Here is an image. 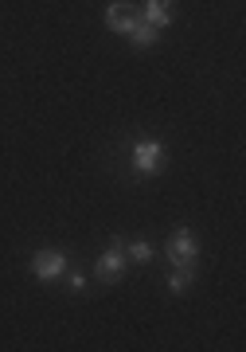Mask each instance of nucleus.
I'll return each mask as SVG.
<instances>
[{"label":"nucleus","instance_id":"obj_9","mask_svg":"<svg viewBox=\"0 0 246 352\" xmlns=\"http://www.w3.org/2000/svg\"><path fill=\"white\" fill-rule=\"evenodd\" d=\"M153 254H157V247H153L148 239H133L129 247H125V258H133V263H148Z\"/></svg>","mask_w":246,"mask_h":352},{"label":"nucleus","instance_id":"obj_1","mask_svg":"<svg viewBox=\"0 0 246 352\" xmlns=\"http://www.w3.org/2000/svg\"><path fill=\"white\" fill-rule=\"evenodd\" d=\"M164 161H168V153H164V145L160 141H137L133 149H129V164H133L141 176H153L164 168Z\"/></svg>","mask_w":246,"mask_h":352},{"label":"nucleus","instance_id":"obj_2","mask_svg":"<svg viewBox=\"0 0 246 352\" xmlns=\"http://www.w3.org/2000/svg\"><path fill=\"white\" fill-rule=\"evenodd\" d=\"M164 254H168V263L172 266H196V254H199V239L192 235V231H176L172 239H168V247H164Z\"/></svg>","mask_w":246,"mask_h":352},{"label":"nucleus","instance_id":"obj_6","mask_svg":"<svg viewBox=\"0 0 246 352\" xmlns=\"http://www.w3.org/2000/svg\"><path fill=\"white\" fill-rule=\"evenodd\" d=\"M141 20H145V24H153L157 32H164V28L172 24V0H145Z\"/></svg>","mask_w":246,"mask_h":352},{"label":"nucleus","instance_id":"obj_3","mask_svg":"<svg viewBox=\"0 0 246 352\" xmlns=\"http://www.w3.org/2000/svg\"><path fill=\"white\" fill-rule=\"evenodd\" d=\"M32 274L39 278V282H55V278L67 274V254L63 251H39L36 258H32Z\"/></svg>","mask_w":246,"mask_h":352},{"label":"nucleus","instance_id":"obj_5","mask_svg":"<svg viewBox=\"0 0 246 352\" xmlns=\"http://www.w3.org/2000/svg\"><path fill=\"white\" fill-rule=\"evenodd\" d=\"M137 16H141V12H137L129 0H113L110 8H106V24H110L113 32H122V36H125V32H129V24H133Z\"/></svg>","mask_w":246,"mask_h":352},{"label":"nucleus","instance_id":"obj_8","mask_svg":"<svg viewBox=\"0 0 246 352\" xmlns=\"http://www.w3.org/2000/svg\"><path fill=\"white\" fill-rule=\"evenodd\" d=\"M192 282H196V266H172V274H168V289L172 294H184Z\"/></svg>","mask_w":246,"mask_h":352},{"label":"nucleus","instance_id":"obj_4","mask_svg":"<svg viewBox=\"0 0 246 352\" xmlns=\"http://www.w3.org/2000/svg\"><path fill=\"white\" fill-rule=\"evenodd\" d=\"M125 270V243L122 239H113L110 243V251L98 258V282H118Z\"/></svg>","mask_w":246,"mask_h":352},{"label":"nucleus","instance_id":"obj_7","mask_svg":"<svg viewBox=\"0 0 246 352\" xmlns=\"http://www.w3.org/2000/svg\"><path fill=\"white\" fill-rule=\"evenodd\" d=\"M125 36L133 39L137 47H153V43H157V39H160V32H157V28H153V24H145L141 16H137L133 24H129V32H125Z\"/></svg>","mask_w":246,"mask_h":352}]
</instances>
